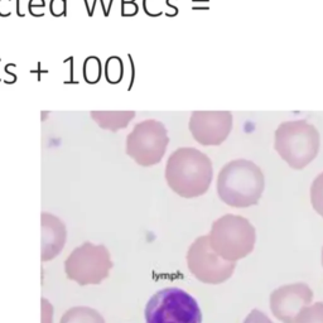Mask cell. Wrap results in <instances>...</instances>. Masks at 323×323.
Masks as SVG:
<instances>
[{"instance_id": "44dd1931", "label": "cell", "mask_w": 323, "mask_h": 323, "mask_svg": "<svg viewBox=\"0 0 323 323\" xmlns=\"http://www.w3.org/2000/svg\"><path fill=\"white\" fill-rule=\"evenodd\" d=\"M11 4H13V0H0V16L6 18L10 15Z\"/></svg>"}, {"instance_id": "484cf974", "label": "cell", "mask_w": 323, "mask_h": 323, "mask_svg": "<svg viewBox=\"0 0 323 323\" xmlns=\"http://www.w3.org/2000/svg\"><path fill=\"white\" fill-rule=\"evenodd\" d=\"M129 59H130V66H132V80H130V85H129V91L132 90V86L133 84H134V76H135V66H134V62H133V58L132 56L129 54Z\"/></svg>"}, {"instance_id": "2e32d148", "label": "cell", "mask_w": 323, "mask_h": 323, "mask_svg": "<svg viewBox=\"0 0 323 323\" xmlns=\"http://www.w3.org/2000/svg\"><path fill=\"white\" fill-rule=\"evenodd\" d=\"M296 323H323V303L307 306L299 312Z\"/></svg>"}, {"instance_id": "ac0fdd59", "label": "cell", "mask_w": 323, "mask_h": 323, "mask_svg": "<svg viewBox=\"0 0 323 323\" xmlns=\"http://www.w3.org/2000/svg\"><path fill=\"white\" fill-rule=\"evenodd\" d=\"M49 10L54 16H66L67 15V0H51Z\"/></svg>"}, {"instance_id": "3957f363", "label": "cell", "mask_w": 323, "mask_h": 323, "mask_svg": "<svg viewBox=\"0 0 323 323\" xmlns=\"http://www.w3.org/2000/svg\"><path fill=\"white\" fill-rule=\"evenodd\" d=\"M320 133L306 120L284 121L274 134V148L291 168L301 170L318 156Z\"/></svg>"}, {"instance_id": "7402d4cb", "label": "cell", "mask_w": 323, "mask_h": 323, "mask_svg": "<svg viewBox=\"0 0 323 323\" xmlns=\"http://www.w3.org/2000/svg\"><path fill=\"white\" fill-rule=\"evenodd\" d=\"M73 59H75V57L71 56V57H67V58L63 61V63H70V80L68 81H65L66 85H77L78 81L75 80V77H73V73H75V62H73Z\"/></svg>"}, {"instance_id": "603a6c76", "label": "cell", "mask_w": 323, "mask_h": 323, "mask_svg": "<svg viewBox=\"0 0 323 323\" xmlns=\"http://www.w3.org/2000/svg\"><path fill=\"white\" fill-rule=\"evenodd\" d=\"M46 6V0H29L28 3V10L32 8H42Z\"/></svg>"}, {"instance_id": "f546056e", "label": "cell", "mask_w": 323, "mask_h": 323, "mask_svg": "<svg viewBox=\"0 0 323 323\" xmlns=\"http://www.w3.org/2000/svg\"><path fill=\"white\" fill-rule=\"evenodd\" d=\"M322 265H323V249H322Z\"/></svg>"}, {"instance_id": "6da1fadb", "label": "cell", "mask_w": 323, "mask_h": 323, "mask_svg": "<svg viewBox=\"0 0 323 323\" xmlns=\"http://www.w3.org/2000/svg\"><path fill=\"white\" fill-rule=\"evenodd\" d=\"M211 159L201 151L184 147L173 152L165 165V180L174 193L184 198L205 194L212 182Z\"/></svg>"}, {"instance_id": "83f0119b", "label": "cell", "mask_w": 323, "mask_h": 323, "mask_svg": "<svg viewBox=\"0 0 323 323\" xmlns=\"http://www.w3.org/2000/svg\"><path fill=\"white\" fill-rule=\"evenodd\" d=\"M132 1H135V0H121V3H132Z\"/></svg>"}, {"instance_id": "f1b7e54d", "label": "cell", "mask_w": 323, "mask_h": 323, "mask_svg": "<svg viewBox=\"0 0 323 323\" xmlns=\"http://www.w3.org/2000/svg\"><path fill=\"white\" fill-rule=\"evenodd\" d=\"M0 65H1V58H0ZM0 81H3L1 80V77H0Z\"/></svg>"}, {"instance_id": "5b68a950", "label": "cell", "mask_w": 323, "mask_h": 323, "mask_svg": "<svg viewBox=\"0 0 323 323\" xmlns=\"http://www.w3.org/2000/svg\"><path fill=\"white\" fill-rule=\"evenodd\" d=\"M147 323H201L202 313L196 299L179 288L157 292L146 306Z\"/></svg>"}, {"instance_id": "9a60e30c", "label": "cell", "mask_w": 323, "mask_h": 323, "mask_svg": "<svg viewBox=\"0 0 323 323\" xmlns=\"http://www.w3.org/2000/svg\"><path fill=\"white\" fill-rule=\"evenodd\" d=\"M82 73H84V80L86 81L89 85L97 84L103 76V65L101 61L97 56H89L84 62V68H82Z\"/></svg>"}, {"instance_id": "5bb4252c", "label": "cell", "mask_w": 323, "mask_h": 323, "mask_svg": "<svg viewBox=\"0 0 323 323\" xmlns=\"http://www.w3.org/2000/svg\"><path fill=\"white\" fill-rule=\"evenodd\" d=\"M106 81L111 85L119 84L124 77V63L123 59L118 56H111L106 59L105 68H104Z\"/></svg>"}, {"instance_id": "ffe728a7", "label": "cell", "mask_w": 323, "mask_h": 323, "mask_svg": "<svg viewBox=\"0 0 323 323\" xmlns=\"http://www.w3.org/2000/svg\"><path fill=\"white\" fill-rule=\"evenodd\" d=\"M138 5L135 1L132 3H121V15L123 16H133L138 13Z\"/></svg>"}, {"instance_id": "8fae6325", "label": "cell", "mask_w": 323, "mask_h": 323, "mask_svg": "<svg viewBox=\"0 0 323 323\" xmlns=\"http://www.w3.org/2000/svg\"><path fill=\"white\" fill-rule=\"evenodd\" d=\"M42 227H43V253L42 260L47 261L53 259L58 251L63 248L66 239V230L62 221L54 216L43 213L42 215Z\"/></svg>"}, {"instance_id": "4316f807", "label": "cell", "mask_w": 323, "mask_h": 323, "mask_svg": "<svg viewBox=\"0 0 323 323\" xmlns=\"http://www.w3.org/2000/svg\"><path fill=\"white\" fill-rule=\"evenodd\" d=\"M85 1V5H86V10H87V15L90 14V11H91V9H90V5H89V0H84ZM90 16V15H89Z\"/></svg>"}, {"instance_id": "9c48e42d", "label": "cell", "mask_w": 323, "mask_h": 323, "mask_svg": "<svg viewBox=\"0 0 323 323\" xmlns=\"http://www.w3.org/2000/svg\"><path fill=\"white\" fill-rule=\"evenodd\" d=\"M230 111H193L189 118V132L201 146H220L232 130Z\"/></svg>"}, {"instance_id": "52a82bcc", "label": "cell", "mask_w": 323, "mask_h": 323, "mask_svg": "<svg viewBox=\"0 0 323 323\" xmlns=\"http://www.w3.org/2000/svg\"><path fill=\"white\" fill-rule=\"evenodd\" d=\"M168 143V130L162 121L144 120L128 135L127 153L139 165L151 167L163 159Z\"/></svg>"}, {"instance_id": "d6986e66", "label": "cell", "mask_w": 323, "mask_h": 323, "mask_svg": "<svg viewBox=\"0 0 323 323\" xmlns=\"http://www.w3.org/2000/svg\"><path fill=\"white\" fill-rule=\"evenodd\" d=\"M244 323H273L265 313L259 310H253L245 318Z\"/></svg>"}, {"instance_id": "d4e9b609", "label": "cell", "mask_w": 323, "mask_h": 323, "mask_svg": "<svg viewBox=\"0 0 323 323\" xmlns=\"http://www.w3.org/2000/svg\"><path fill=\"white\" fill-rule=\"evenodd\" d=\"M30 73H37L38 75L37 81L38 82H40V81H42V77H40V76L43 75V73H48V70H42V67H40V62H38L37 70H32L30 71Z\"/></svg>"}, {"instance_id": "e0dca14e", "label": "cell", "mask_w": 323, "mask_h": 323, "mask_svg": "<svg viewBox=\"0 0 323 323\" xmlns=\"http://www.w3.org/2000/svg\"><path fill=\"white\" fill-rule=\"evenodd\" d=\"M311 202L316 212L323 217V172L313 180L311 187Z\"/></svg>"}, {"instance_id": "4fadbf2b", "label": "cell", "mask_w": 323, "mask_h": 323, "mask_svg": "<svg viewBox=\"0 0 323 323\" xmlns=\"http://www.w3.org/2000/svg\"><path fill=\"white\" fill-rule=\"evenodd\" d=\"M134 111H120V113H108L99 121L100 125L106 129L116 132L118 129L125 128L134 118Z\"/></svg>"}, {"instance_id": "cb8c5ba5", "label": "cell", "mask_w": 323, "mask_h": 323, "mask_svg": "<svg viewBox=\"0 0 323 323\" xmlns=\"http://www.w3.org/2000/svg\"><path fill=\"white\" fill-rule=\"evenodd\" d=\"M15 10H16V15L20 16V18H24L25 16V11H23V0H15Z\"/></svg>"}, {"instance_id": "30bf717a", "label": "cell", "mask_w": 323, "mask_h": 323, "mask_svg": "<svg viewBox=\"0 0 323 323\" xmlns=\"http://www.w3.org/2000/svg\"><path fill=\"white\" fill-rule=\"evenodd\" d=\"M313 292L305 283L279 287L270 294V310L283 323H296L299 312L311 305Z\"/></svg>"}, {"instance_id": "8992f818", "label": "cell", "mask_w": 323, "mask_h": 323, "mask_svg": "<svg viewBox=\"0 0 323 323\" xmlns=\"http://www.w3.org/2000/svg\"><path fill=\"white\" fill-rule=\"evenodd\" d=\"M111 268L113 261L108 249L91 242H85L76 248L65 261L67 278L80 286L100 284L109 277Z\"/></svg>"}, {"instance_id": "7c38bea8", "label": "cell", "mask_w": 323, "mask_h": 323, "mask_svg": "<svg viewBox=\"0 0 323 323\" xmlns=\"http://www.w3.org/2000/svg\"><path fill=\"white\" fill-rule=\"evenodd\" d=\"M61 323H105V320L90 307H73L63 315Z\"/></svg>"}, {"instance_id": "7a4b0ae2", "label": "cell", "mask_w": 323, "mask_h": 323, "mask_svg": "<svg viewBox=\"0 0 323 323\" xmlns=\"http://www.w3.org/2000/svg\"><path fill=\"white\" fill-rule=\"evenodd\" d=\"M264 188V173L248 159H235L225 164L218 173L216 184L221 201L237 208L258 205Z\"/></svg>"}, {"instance_id": "277c9868", "label": "cell", "mask_w": 323, "mask_h": 323, "mask_svg": "<svg viewBox=\"0 0 323 323\" xmlns=\"http://www.w3.org/2000/svg\"><path fill=\"white\" fill-rule=\"evenodd\" d=\"M208 240L212 250L221 258L237 261L254 250L255 227L242 216L225 215L212 224Z\"/></svg>"}, {"instance_id": "ba28073f", "label": "cell", "mask_w": 323, "mask_h": 323, "mask_svg": "<svg viewBox=\"0 0 323 323\" xmlns=\"http://www.w3.org/2000/svg\"><path fill=\"white\" fill-rule=\"evenodd\" d=\"M187 265L194 278L206 284H221L230 279L236 268L235 261L225 260L212 250L208 236H199L187 253Z\"/></svg>"}]
</instances>
